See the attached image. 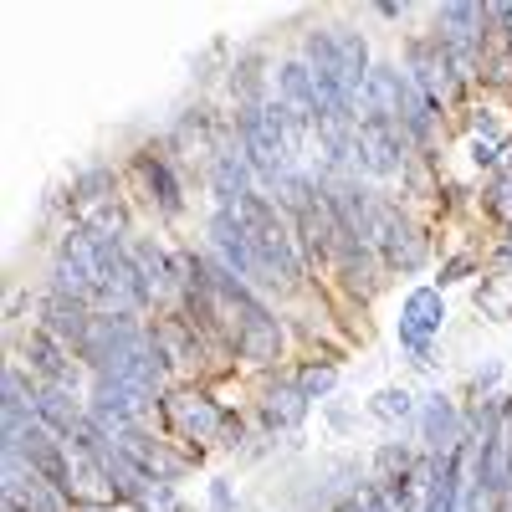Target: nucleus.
I'll use <instances>...</instances> for the list:
<instances>
[{
  "instance_id": "9d476101",
  "label": "nucleus",
  "mask_w": 512,
  "mask_h": 512,
  "mask_svg": "<svg viewBox=\"0 0 512 512\" xmlns=\"http://www.w3.org/2000/svg\"><path fill=\"white\" fill-rule=\"evenodd\" d=\"M415 415H420V441H425V451H431V456H451L466 441V420L451 405V395H441V390L425 395Z\"/></svg>"
},
{
  "instance_id": "c85d7f7f",
  "label": "nucleus",
  "mask_w": 512,
  "mask_h": 512,
  "mask_svg": "<svg viewBox=\"0 0 512 512\" xmlns=\"http://www.w3.org/2000/svg\"><path fill=\"white\" fill-rule=\"evenodd\" d=\"M497 374H502L497 364H487V369H477V390H492V384H497Z\"/></svg>"
},
{
  "instance_id": "b1692460",
  "label": "nucleus",
  "mask_w": 512,
  "mask_h": 512,
  "mask_svg": "<svg viewBox=\"0 0 512 512\" xmlns=\"http://www.w3.org/2000/svg\"><path fill=\"white\" fill-rule=\"evenodd\" d=\"M487 210H492V221H502V226L512 231V175H497V180H492Z\"/></svg>"
},
{
  "instance_id": "f03ea898",
  "label": "nucleus",
  "mask_w": 512,
  "mask_h": 512,
  "mask_svg": "<svg viewBox=\"0 0 512 512\" xmlns=\"http://www.w3.org/2000/svg\"><path fill=\"white\" fill-rule=\"evenodd\" d=\"M241 144L256 169V180L282 190L297 169H292V134H287V113L282 103H246L241 113Z\"/></svg>"
},
{
  "instance_id": "ddd939ff",
  "label": "nucleus",
  "mask_w": 512,
  "mask_h": 512,
  "mask_svg": "<svg viewBox=\"0 0 512 512\" xmlns=\"http://www.w3.org/2000/svg\"><path fill=\"white\" fill-rule=\"evenodd\" d=\"M67 497L77 502V507H113L118 502V492H113V482H108V472L93 461V456H82V451H72V477H67Z\"/></svg>"
},
{
  "instance_id": "f3484780",
  "label": "nucleus",
  "mask_w": 512,
  "mask_h": 512,
  "mask_svg": "<svg viewBox=\"0 0 512 512\" xmlns=\"http://www.w3.org/2000/svg\"><path fill=\"white\" fill-rule=\"evenodd\" d=\"M308 415V400L297 384H272V390L262 395V420H267V431H297Z\"/></svg>"
},
{
  "instance_id": "5701e85b",
  "label": "nucleus",
  "mask_w": 512,
  "mask_h": 512,
  "mask_svg": "<svg viewBox=\"0 0 512 512\" xmlns=\"http://www.w3.org/2000/svg\"><path fill=\"white\" fill-rule=\"evenodd\" d=\"M134 507H139V512H180V497H175V487H169V482H149V487L134 497Z\"/></svg>"
},
{
  "instance_id": "4468645a",
  "label": "nucleus",
  "mask_w": 512,
  "mask_h": 512,
  "mask_svg": "<svg viewBox=\"0 0 512 512\" xmlns=\"http://www.w3.org/2000/svg\"><path fill=\"white\" fill-rule=\"evenodd\" d=\"M251 159L246 154H216L210 159V185H216V200H221V210H236L241 200H251L256 190H251Z\"/></svg>"
},
{
  "instance_id": "20e7f679",
  "label": "nucleus",
  "mask_w": 512,
  "mask_h": 512,
  "mask_svg": "<svg viewBox=\"0 0 512 512\" xmlns=\"http://www.w3.org/2000/svg\"><path fill=\"white\" fill-rule=\"evenodd\" d=\"M446 323V303H441V287H415L400 308V349L410 354L415 369H431V338Z\"/></svg>"
},
{
  "instance_id": "bb28decb",
  "label": "nucleus",
  "mask_w": 512,
  "mask_h": 512,
  "mask_svg": "<svg viewBox=\"0 0 512 512\" xmlns=\"http://www.w3.org/2000/svg\"><path fill=\"white\" fill-rule=\"evenodd\" d=\"M497 175H512V139H502L497 149Z\"/></svg>"
},
{
  "instance_id": "c756f323",
  "label": "nucleus",
  "mask_w": 512,
  "mask_h": 512,
  "mask_svg": "<svg viewBox=\"0 0 512 512\" xmlns=\"http://www.w3.org/2000/svg\"><path fill=\"white\" fill-rule=\"evenodd\" d=\"M82 512H108V507H82Z\"/></svg>"
},
{
  "instance_id": "4be33fe9",
  "label": "nucleus",
  "mask_w": 512,
  "mask_h": 512,
  "mask_svg": "<svg viewBox=\"0 0 512 512\" xmlns=\"http://www.w3.org/2000/svg\"><path fill=\"white\" fill-rule=\"evenodd\" d=\"M292 384H297V390H303V400L313 405V400H323V395H333V390H338V369H333V364H308Z\"/></svg>"
},
{
  "instance_id": "2eb2a0df",
  "label": "nucleus",
  "mask_w": 512,
  "mask_h": 512,
  "mask_svg": "<svg viewBox=\"0 0 512 512\" xmlns=\"http://www.w3.org/2000/svg\"><path fill=\"white\" fill-rule=\"evenodd\" d=\"M47 328L57 344H67V349H82V338H88V328H93V313H88V303H72V297H57L52 292V303H47Z\"/></svg>"
},
{
  "instance_id": "a878e982",
  "label": "nucleus",
  "mask_w": 512,
  "mask_h": 512,
  "mask_svg": "<svg viewBox=\"0 0 512 512\" xmlns=\"http://www.w3.org/2000/svg\"><path fill=\"white\" fill-rule=\"evenodd\" d=\"M210 507H216V512H231V487H226V482H210Z\"/></svg>"
},
{
  "instance_id": "6ab92c4d",
  "label": "nucleus",
  "mask_w": 512,
  "mask_h": 512,
  "mask_svg": "<svg viewBox=\"0 0 512 512\" xmlns=\"http://www.w3.org/2000/svg\"><path fill=\"white\" fill-rule=\"evenodd\" d=\"M139 169H144V180H149V190H154V200H159L164 216H180L185 195H180V180L169 175V164H164L159 154H144V159H139Z\"/></svg>"
},
{
  "instance_id": "f8f14e48",
  "label": "nucleus",
  "mask_w": 512,
  "mask_h": 512,
  "mask_svg": "<svg viewBox=\"0 0 512 512\" xmlns=\"http://www.w3.org/2000/svg\"><path fill=\"white\" fill-rule=\"evenodd\" d=\"M405 98H410V72L390 67V62H374L369 82H364V108L369 118H384V123H400L405 118Z\"/></svg>"
},
{
  "instance_id": "f257e3e1",
  "label": "nucleus",
  "mask_w": 512,
  "mask_h": 512,
  "mask_svg": "<svg viewBox=\"0 0 512 512\" xmlns=\"http://www.w3.org/2000/svg\"><path fill=\"white\" fill-rule=\"evenodd\" d=\"M236 216L251 236V251H256V267H262V282L267 287H292L297 277H303V256H297V241L292 231L282 226V216L262 200V195H251L236 205Z\"/></svg>"
},
{
  "instance_id": "6e6552de",
  "label": "nucleus",
  "mask_w": 512,
  "mask_h": 512,
  "mask_svg": "<svg viewBox=\"0 0 512 512\" xmlns=\"http://www.w3.org/2000/svg\"><path fill=\"white\" fill-rule=\"evenodd\" d=\"M231 344H236V354H241L246 364H277V354H282V323H277L262 303H256V297H246Z\"/></svg>"
},
{
  "instance_id": "393cba45",
  "label": "nucleus",
  "mask_w": 512,
  "mask_h": 512,
  "mask_svg": "<svg viewBox=\"0 0 512 512\" xmlns=\"http://www.w3.org/2000/svg\"><path fill=\"white\" fill-rule=\"evenodd\" d=\"M497 149H502L497 139H472V159L477 164H497Z\"/></svg>"
},
{
  "instance_id": "aec40b11",
  "label": "nucleus",
  "mask_w": 512,
  "mask_h": 512,
  "mask_svg": "<svg viewBox=\"0 0 512 512\" xmlns=\"http://www.w3.org/2000/svg\"><path fill=\"white\" fill-rule=\"evenodd\" d=\"M415 466H420V461H415V451H410L405 441H384V446L374 451V482H384V487L405 482Z\"/></svg>"
},
{
  "instance_id": "412c9836",
  "label": "nucleus",
  "mask_w": 512,
  "mask_h": 512,
  "mask_svg": "<svg viewBox=\"0 0 512 512\" xmlns=\"http://www.w3.org/2000/svg\"><path fill=\"white\" fill-rule=\"evenodd\" d=\"M369 415H374V420H410V415H415V395L390 384V390H379V395L369 400Z\"/></svg>"
},
{
  "instance_id": "cd10ccee",
  "label": "nucleus",
  "mask_w": 512,
  "mask_h": 512,
  "mask_svg": "<svg viewBox=\"0 0 512 512\" xmlns=\"http://www.w3.org/2000/svg\"><path fill=\"white\" fill-rule=\"evenodd\" d=\"M466 267H472V262H466V256H456V262H451V267H446V272H441V287H446V282H456V277H461V272H466Z\"/></svg>"
},
{
  "instance_id": "0eeeda50",
  "label": "nucleus",
  "mask_w": 512,
  "mask_h": 512,
  "mask_svg": "<svg viewBox=\"0 0 512 512\" xmlns=\"http://www.w3.org/2000/svg\"><path fill=\"white\" fill-rule=\"evenodd\" d=\"M405 72H410L415 88L431 98V108H446V103L456 98V82H461V77H456V67H451V57H446L441 41H415Z\"/></svg>"
},
{
  "instance_id": "1a4fd4ad",
  "label": "nucleus",
  "mask_w": 512,
  "mask_h": 512,
  "mask_svg": "<svg viewBox=\"0 0 512 512\" xmlns=\"http://www.w3.org/2000/svg\"><path fill=\"white\" fill-rule=\"evenodd\" d=\"M477 472L492 497H512V400H497V425L477 451Z\"/></svg>"
},
{
  "instance_id": "a211bd4d",
  "label": "nucleus",
  "mask_w": 512,
  "mask_h": 512,
  "mask_svg": "<svg viewBox=\"0 0 512 512\" xmlns=\"http://www.w3.org/2000/svg\"><path fill=\"white\" fill-rule=\"evenodd\" d=\"M128 256H134V272H139V282H144V292H149V303L175 287V267H169V256H164L159 246L134 241V246H128Z\"/></svg>"
},
{
  "instance_id": "7ed1b4c3",
  "label": "nucleus",
  "mask_w": 512,
  "mask_h": 512,
  "mask_svg": "<svg viewBox=\"0 0 512 512\" xmlns=\"http://www.w3.org/2000/svg\"><path fill=\"white\" fill-rule=\"evenodd\" d=\"M369 246L379 251V262L390 267V272H420L425 267V256H431V246H425V236L400 216L395 205H384L374 210V231H369Z\"/></svg>"
},
{
  "instance_id": "39448f33",
  "label": "nucleus",
  "mask_w": 512,
  "mask_h": 512,
  "mask_svg": "<svg viewBox=\"0 0 512 512\" xmlns=\"http://www.w3.org/2000/svg\"><path fill=\"white\" fill-rule=\"evenodd\" d=\"M405 128L400 123H384V118H364L354 128V154H359V169H369L374 180H395L405 175Z\"/></svg>"
},
{
  "instance_id": "9b49d317",
  "label": "nucleus",
  "mask_w": 512,
  "mask_h": 512,
  "mask_svg": "<svg viewBox=\"0 0 512 512\" xmlns=\"http://www.w3.org/2000/svg\"><path fill=\"white\" fill-rule=\"evenodd\" d=\"M210 241H216V251H221V267H226V272H236L241 282H246V277L262 282V267H256L251 236H246V226H241L236 210H216V216H210Z\"/></svg>"
},
{
  "instance_id": "dca6fc26",
  "label": "nucleus",
  "mask_w": 512,
  "mask_h": 512,
  "mask_svg": "<svg viewBox=\"0 0 512 512\" xmlns=\"http://www.w3.org/2000/svg\"><path fill=\"white\" fill-rule=\"evenodd\" d=\"M154 349L169 369H180V364H195L200 359V338H195V323L185 318H164L154 323Z\"/></svg>"
},
{
  "instance_id": "423d86ee",
  "label": "nucleus",
  "mask_w": 512,
  "mask_h": 512,
  "mask_svg": "<svg viewBox=\"0 0 512 512\" xmlns=\"http://www.w3.org/2000/svg\"><path fill=\"white\" fill-rule=\"evenodd\" d=\"M164 420H169V431H175L180 441H216V436L231 431L226 410L205 390H175L164 400Z\"/></svg>"
}]
</instances>
